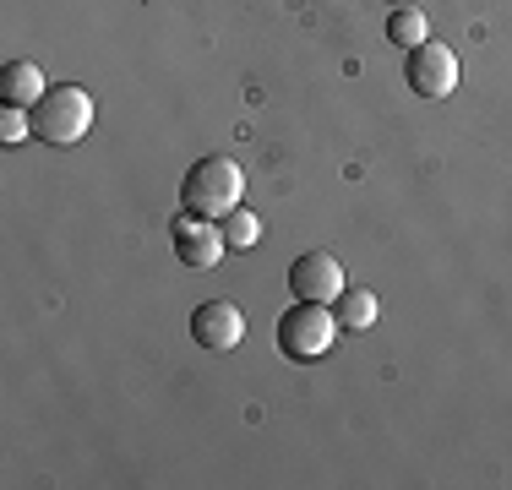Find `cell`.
Listing matches in <instances>:
<instances>
[{"instance_id":"1","label":"cell","mask_w":512,"mask_h":490,"mask_svg":"<svg viewBox=\"0 0 512 490\" xmlns=\"http://www.w3.org/2000/svg\"><path fill=\"white\" fill-rule=\"evenodd\" d=\"M240 196H246V175H240V164L224 153L197 158V164L186 169V180H180V207L197 213V218H213V224H224V218L235 213Z\"/></svg>"},{"instance_id":"2","label":"cell","mask_w":512,"mask_h":490,"mask_svg":"<svg viewBox=\"0 0 512 490\" xmlns=\"http://www.w3.org/2000/svg\"><path fill=\"white\" fill-rule=\"evenodd\" d=\"M33 115V137L50 142V147H77L93 131V98L77 82H60L28 109Z\"/></svg>"},{"instance_id":"3","label":"cell","mask_w":512,"mask_h":490,"mask_svg":"<svg viewBox=\"0 0 512 490\" xmlns=\"http://www.w3.org/2000/svg\"><path fill=\"white\" fill-rule=\"evenodd\" d=\"M338 338V311L333 305H316V300H300L278 316V349L289 360H322Z\"/></svg>"},{"instance_id":"4","label":"cell","mask_w":512,"mask_h":490,"mask_svg":"<svg viewBox=\"0 0 512 490\" xmlns=\"http://www.w3.org/2000/svg\"><path fill=\"white\" fill-rule=\"evenodd\" d=\"M404 82L420 98H447V93L458 88V55L447 44H436V39L414 44L409 60H404Z\"/></svg>"},{"instance_id":"5","label":"cell","mask_w":512,"mask_h":490,"mask_svg":"<svg viewBox=\"0 0 512 490\" xmlns=\"http://www.w3.org/2000/svg\"><path fill=\"white\" fill-rule=\"evenodd\" d=\"M169 240H175V256L186 267H218L224 262V229L213 224V218H197V213H186V207H180V218L175 224H169Z\"/></svg>"},{"instance_id":"6","label":"cell","mask_w":512,"mask_h":490,"mask_svg":"<svg viewBox=\"0 0 512 490\" xmlns=\"http://www.w3.org/2000/svg\"><path fill=\"white\" fill-rule=\"evenodd\" d=\"M289 289H295V300L333 305L338 294H344V262H338L333 251H306L289 267Z\"/></svg>"},{"instance_id":"7","label":"cell","mask_w":512,"mask_h":490,"mask_svg":"<svg viewBox=\"0 0 512 490\" xmlns=\"http://www.w3.org/2000/svg\"><path fill=\"white\" fill-rule=\"evenodd\" d=\"M191 338L202 343V349H240V338H246V311H240L235 300H202L197 311H191Z\"/></svg>"},{"instance_id":"8","label":"cell","mask_w":512,"mask_h":490,"mask_svg":"<svg viewBox=\"0 0 512 490\" xmlns=\"http://www.w3.org/2000/svg\"><path fill=\"white\" fill-rule=\"evenodd\" d=\"M44 93H50V82H44V71L33 66V60H6V66H0V104L33 109Z\"/></svg>"},{"instance_id":"9","label":"cell","mask_w":512,"mask_h":490,"mask_svg":"<svg viewBox=\"0 0 512 490\" xmlns=\"http://www.w3.org/2000/svg\"><path fill=\"white\" fill-rule=\"evenodd\" d=\"M333 305H338V327H349V333H365V327H376V316H382V300H376L371 289H344Z\"/></svg>"},{"instance_id":"10","label":"cell","mask_w":512,"mask_h":490,"mask_svg":"<svg viewBox=\"0 0 512 490\" xmlns=\"http://www.w3.org/2000/svg\"><path fill=\"white\" fill-rule=\"evenodd\" d=\"M387 39H393V44H404V49L425 44V39H431V22H425V11H414V6H398L393 17H387Z\"/></svg>"},{"instance_id":"11","label":"cell","mask_w":512,"mask_h":490,"mask_svg":"<svg viewBox=\"0 0 512 490\" xmlns=\"http://www.w3.org/2000/svg\"><path fill=\"white\" fill-rule=\"evenodd\" d=\"M218 229H224V245H229V251H251V245L262 240V218H256L251 207H235V213H229Z\"/></svg>"},{"instance_id":"12","label":"cell","mask_w":512,"mask_h":490,"mask_svg":"<svg viewBox=\"0 0 512 490\" xmlns=\"http://www.w3.org/2000/svg\"><path fill=\"white\" fill-rule=\"evenodd\" d=\"M28 131H33V115H28V109L0 104V142H22Z\"/></svg>"}]
</instances>
